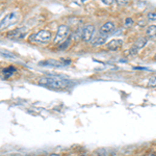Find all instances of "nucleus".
<instances>
[{
  "mask_svg": "<svg viewBox=\"0 0 156 156\" xmlns=\"http://www.w3.org/2000/svg\"><path fill=\"white\" fill-rule=\"evenodd\" d=\"M39 65L41 66H50V67H64L65 64L60 60H56V59H48L46 62H41Z\"/></svg>",
  "mask_w": 156,
  "mask_h": 156,
  "instance_id": "7",
  "label": "nucleus"
},
{
  "mask_svg": "<svg viewBox=\"0 0 156 156\" xmlns=\"http://www.w3.org/2000/svg\"><path fill=\"white\" fill-rule=\"evenodd\" d=\"M123 45V41L122 40H112L108 43L107 45V48L109 50H112V51H115V50L120 49Z\"/></svg>",
  "mask_w": 156,
  "mask_h": 156,
  "instance_id": "9",
  "label": "nucleus"
},
{
  "mask_svg": "<svg viewBox=\"0 0 156 156\" xmlns=\"http://www.w3.org/2000/svg\"><path fill=\"white\" fill-rule=\"evenodd\" d=\"M155 59H156V56H155Z\"/></svg>",
  "mask_w": 156,
  "mask_h": 156,
  "instance_id": "20",
  "label": "nucleus"
},
{
  "mask_svg": "<svg viewBox=\"0 0 156 156\" xmlns=\"http://www.w3.org/2000/svg\"><path fill=\"white\" fill-rule=\"evenodd\" d=\"M39 84L55 90H62L71 87L73 82L62 77H43L39 80Z\"/></svg>",
  "mask_w": 156,
  "mask_h": 156,
  "instance_id": "1",
  "label": "nucleus"
},
{
  "mask_svg": "<svg viewBox=\"0 0 156 156\" xmlns=\"http://www.w3.org/2000/svg\"><path fill=\"white\" fill-rule=\"evenodd\" d=\"M15 72H16V69H15L14 67H9L3 70V75L5 77H9V76H12Z\"/></svg>",
  "mask_w": 156,
  "mask_h": 156,
  "instance_id": "13",
  "label": "nucleus"
},
{
  "mask_svg": "<svg viewBox=\"0 0 156 156\" xmlns=\"http://www.w3.org/2000/svg\"><path fill=\"white\" fill-rule=\"evenodd\" d=\"M81 156H84V155H81Z\"/></svg>",
  "mask_w": 156,
  "mask_h": 156,
  "instance_id": "21",
  "label": "nucleus"
},
{
  "mask_svg": "<svg viewBox=\"0 0 156 156\" xmlns=\"http://www.w3.org/2000/svg\"><path fill=\"white\" fill-rule=\"evenodd\" d=\"M125 26H127V27L133 26V20L131 18H127L125 20Z\"/></svg>",
  "mask_w": 156,
  "mask_h": 156,
  "instance_id": "16",
  "label": "nucleus"
},
{
  "mask_svg": "<svg viewBox=\"0 0 156 156\" xmlns=\"http://www.w3.org/2000/svg\"><path fill=\"white\" fill-rule=\"evenodd\" d=\"M149 85H151V87H156V76H152L149 79Z\"/></svg>",
  "mask_w": 156,
  "mask_h": 156,
  "instance_id": "15",
  "label": "nucleus"
},
{
  "mask_svg": "<svg viewBox=\"0 0 156 156\" xmlns=\"http://www.w3.org/2000/svg\"><path fill=\"white\" fill-rule=\"evenodd\" d=\"M20 19V15L18 12H12L9 15H6L3 19L0 21V31H3L7 28H9L12 25L18 23Z\"/></svg>",
  "mask_w": 156,
  "mask_h": 156,
  "instance_id": "3",
  "label": "nucleus"
},
{
  "mask_svg": "<svg viewBox=\"0 0 156 156\" xmlns=\"http://www.w3.org/2000/svg\"><path fill=\"white\" fill-rule=\"evenodd\" d=\"M148 156H156L155 154H153V153H151V154L150 155H148Z\"/></svg>",
  "mask_w": 156,
  "mask_h": 156,
  "instance_id": "19",
  "label": "nucleus"
},
{
  "mask_svg": "<svg viewBox=\"0 0 156 156\" xmlns=\"http://www.w3.org/2000/svg\"><path fill=\"white\" fill-rule=\"evenodd\" d=\"M28 41L32 44H48L51 41V32L48 30H40L37 34H31Z\"/></svg>",
  "mask_w": 156,
  "mask_h": 156,
  "instance_id": "2",
  "label": "nucleus"
},
{
  "mask_svg": "<svg viewBox=\"0 0 156 156\" xmlns=\"http://www.w3.org/2000/svg\"><path fill=\"white\" fill-rule=\"evenodd\" d=\"M114 29H115V24L112 23V22H106V23H104L101 26L100 32H101L102 34H108Z\"/></svg>",
  "mask_w": 156,
  "mask_h": 156,
  "instance_id": "8",
  "label": "nucleus"
},
{
  "mask_svg": "<svg viewBox=\"0 0 156 156\" xmlns=\"http://www.w3.org/2000/svg\"><path fill=\"white\" fill-rule=\"evenodd\" d=\"M106 41V39H105V37H98L96 39L92 40L90 41V44L93 45V46H100V45H103Z\"/></svg>",
  "mask_w": 156,
  "mask_h": 156,
  "instance_id": "12",
  "label": "nucleus"
},
{
  "mask_svg": "<svg viewBox=\"0 0 156 156\" xmlns=\"http://www.w3.org/2000/svg\"><path fill=\"white\" fill-rule=\"evenodd\" d=\"M95 32V26L94 25H87L83 29H82L81 37L84 42H90L92 41V37H94Z\"/></svg>",
  "mask_w": 156,
  "mask_h": 156,
  "instance_id": "6",
  "label": "nucleus"
},
{
  "mask_svg": "<svg viewBox=\"0 0 156 156\" xmlns=\"http://www.w3.org/2000/svg\"><path fill=\"white\" fill-rule=\"evenodd\" d=\"M26 32H27L26 27H18V28L12 29V30H11V31H9V34H7V37L12 39V40H21L25 37Z\"/></svg>",
  "mask_w": 156,
  "mask_h": 156,
  "instance_id": "5",
  "label": "nucleus"
},
{
  "mask_svg": "<svg viewBox=\"0 0 156 156\" xmlns=\"http://www.w3.org/2000/svg\"><path fill=\"white\" fill-rule=\"evenodd\" d=\"M48 156H60L59 154H56V153H52V154H50Z\"/></svg>",
  "mask_w": 156,
  "mask_h": 156,
  "instance_id": "18",
  "label": "nucleus"
},
{
  "mask_svg": "<svg viewBox=\"0 0 156 156\" xmlns=\"http://www.w3.org/2000/svg\"><path fill=\"white\" fill-rule=\"evenodd\" d=\"M148 19L150 20V21H156V12H151L148 14Z\"/></svg>",
  "mask_w": 156,
  "mask_h": 156,
  "instance_id": "14",
  "label": "nucleus"
},
{
  "mask_svg": "<svg viewBox=\"0 0 156 156\" xmlns=\"http://www.w3.org/2000/svg\"><path fill=\"white\" fill-rule=\"evenodd\" d=\"M1 53H2V55H4V56H6V57H12V58H14V57H15V55L9 53H9H5V51H4V50H2Z\"/></svg>",
  "mask_w": 156,
  "mask_h": 156,
  "instance_id": "17",
  "label": "nucleus"
},
{
  "mask_svg": "<svg viewBox=\"0 0 156 156\" xmlns=\"http://www.w3.org/2000/svg\"><path fill=\"white\" fill-rule=\"evenodd\" d=\"M147 42H148V40L146 39V37H138L134 43V48L137 50L144 48L146 46V44H147Z\"/></svg>",
  "mask_w": 156,
  "mask_h": 156,
  "instance_id": "10",
  "label": "nucleus"
},
{
  "mask_svg": "<svg viewBox=\"0 0 156 156\" xmlns=\"http://www.w3.org/2000/svg\"><path fill=\"white\" fill-rule=\"evenodd\" d=\"M70 36V28L67 25H60L56 31V34L54 37L53 43L55 44H62L66 39H68Z\"/></svg>",
  "mask_w": 156,
  "mask_h": 156,
  "instance_id": "4",
  "label": "nucleus"
},
{
  "mask_svg": "<svg viewBox=\"0 0 156 156\" xmlns=\"http://www.w3.org/2000/svg\"><path fill=\"white\" fill-rule=\"evenodd\" d=\"M146 34L149 37H156V25H150L146 30Z\"/></svg>",
  "mask_w": 156,
  "mask_h": 156,
  "instance_id": "11",
  "label": "nucleus"
}]
</instances>
